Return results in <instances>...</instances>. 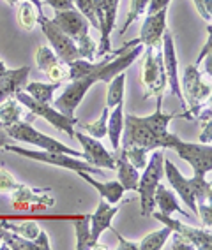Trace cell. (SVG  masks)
Masks as SVG:
<instances>
[{
    "instance_id": "obj_1",
    "label": "cell",
    "mask_w": 212,
    "mask_h": 250,
    "mask_svg": "<svg viewBox=\"0 0 212 250\" xmlns=\"http://www.w3.org/2000/svg\"><path fill=\"white\" fill-rule=\"evenodd\" d=\"M143 53V44L140 42V39L129 41L122 46L117 51H110L106 55V58H101L99 62L94 63L89 74L76 80L68 81V86L64 88V92L59 97L53 101V107L59 109L60 113L68 116H74V109L78 107V104L83 101L85 94L91 90L92 85H95L97 81H104L108 83L113 76H117L118 72L126 71L127 67H131L133 63L140 58V55Z\"/></svg>"
},
{
    "instance_id": "obj_2",
    "label": "cell",
    "mask_w": 212,
    "mask_h": 250,
    "mask_svg": "<svg viewBox=\"0 0 212 250\" xmlns=\"http://www.w3.org/2000/svg\"><path fill=\"white\" fill-rule=\"evenodd\" d=\"M175 118L193 120V116L188 111L184 113H165L163 111V97H156V111L149 116L138 115H124V143L122 145H136L145 148L147 152H152L156 148L168 150L177 134L168 130L170 122Z\"/></svg>"
},
{
    "instance_id": "obj_3",
    "label": "cell",
    "mask_w": 212,
    "mask_h": 250,
    "mask_svg": "<svg viewBox=\"0 0 212 250\" xmlns=\"http://www.w3.org/2000/svg\"><path fill=\"white\" fill-rule=\"evenodd\" d=\"M51 21L74 41L81 58L94 62L95 51H97V41L91 36V23L87 21L83 14L78 13L74 7L66 11H55Z\"/></svg>"
},
{
    "instance_id": "obj_4",
    "label": "cell",
    "mask_w": 212,
    "mask_h": 250,
    "mask_svg": "<svg viewBox=\"0 0 212 250\" xmlns=\"http://www.w3.org/2000/svg\"><path fill=\"white\" fill-rule=\"evenodd\" d=\"M141 171L143 173L140 174L136 192L140 196L141 215L149 217L154 211V190L165 176V150L163 148L152 150V155H150L147 166Z\"/></svg>"
},
{
    "instance_id": "obj_5",
    "label": "cell",
    "mask_w": 212,
    "mask_h": 250,
    "mask_svg": "<svg viewBox=\"0 0 212 250\" xmlns=\"http://www.w3.org/2000/svg\"><path fill=\"white\" fill-rule=\"evenodd\" d=\"M5 152H13L20 157H27L32 161L43 162V164H50L57 166V167H64V169H71L74 173L78 171H85V173L97 174V176H103L104 171H101V167H95V166L89 164L87 161H81L78 157L68 155V153L62 152H46V150H28V148H22L18 145H7L4 146Z\"/></svg>"
},
{
    "instance_id": "obj_6",
    "label": "cell",
    "mask_w": 212,
    "mask_h": 250,
    "mask_svg": "<svg viewBox=\"0 0 212 250\" xmlns=\"http://www.w3.org/2000/svg\"><path fill=\"white\" fill-rule=\"evenodd\" d=\"M5 132L9 134V138L13 139V141H18V143H28V145H34V146L39 148V150H46V152H62V153H68V155L78 157V159H83L81 152H78L74 148H69L68 145L60 143L59 139L50 138V136L39 132V130L34 129L30 122H27V120H20L13 125H7V127H5Z\"/></svg>"
},
{
    "instance_id": "obj_7",
    "label": "cell",
    "mask_w": 212,
    "mask_h": 250,
    "mask_svg": "<svg viewBox=\"0 0 212 250\" xmlns=\"http://www.w3.org/2000/svg\"><path fill=\"white\" fill-rule=\"evenodd\" d=\"M181 92L186 104V111L193 116V120H196L200 109L205 106L212 94L211 83H205L202 80V72H200L198 65L191 63L186 67L181 81Z\"/></svg>"
},
{
    "instance_id": "obj_8",
    "label": "cell",
    "mask_w": 212,
    "mask_h": 250,
    "mask_svg": "<svg viewBox=\"0 0 212 250\" xmlns=\"http://www.w3.org/2000/svg\"><path fill=\"white\" fill-rule=\"evenodd\" d=\"M141 83H143V99L163 97L166 90V72L163 65V49L161 46H154L145 51L143 65H141Z\"/></svg>"
},
{
    "instance_id": "obj_9",
    "label": "cell",
    "mask_w": 212,
    "mask_h": 250,
    "mask_svg": "<svg viewBox=\"0 0 212 250\" xmlns=\"http://www.w3.org/2000/svg\"><path fill=\"white\" fill-rule=\"evenodd\" d=\"M14 99L22 104L25 109L32 113V115H36V118H43L46 120L48 124H51L57 130L60 132H66L69 138H74V127H76L80 122H78L76 116H68L60 113L59 109H55L53 106H50L48 103H39L36 99H32L27 92H23V90H18L16 94H14Z\"/></svg>"
},
{
    "instance_id": "obj_10",
    "label": "cell",
    "mask_w": 212,
    "mask_h": 250,
    "mask_svg": "<svg viewBox=\"0 0 212 250\" xmlns=\"http://www.w3.org/2000/svg\"><path fill=\"white\" fill-rule=\"evenodd\" d=\"M120 0H94V11L97 25H99L101 39L97 42L95 58H103L112 51V32L117 21V11Z\"/></svg>"
},
{
    "instance_id": "obj_11",
    "label": "cell",
    "mask_w": 212,
    "mask_h": 250,
    "mask_svg": "<svg viewBox=\"0 0 212 250\" xmlns=\"http://www.w3.org/2000/svg\"><path fill=\"white\" fill-rule=\"evenodd\" d=\"M170 150L177 152V155L181 157L182 161L193 167L194 174L205 176L211 173L212 169V146L205 143H186L179 136L170 145Z\"/></svg>"
},
{
    "instance_id": "obj_12",
    "label": "cell",
    "mask_w": 212,
    "mask_h": 250,
    "mask_svg": "<svg viewBox=\"0 0 212 250\" xmlns=\"http://www.w3.org/2000/svg\"><path fill=\"white\" fill-rule=\"evenodd\" d=\"M37 23H39L41 30H43V34H45L48 42H50V48L59 57L60 62L69 63L72 60H76V58H81L74 41L68 34H64L50 18H46L45 14H41L39 18H37Z\"/></svg>"
},
{
    "instance_id": "obj_13",
    "label": "cell",
    "mask_w": 212,
    "mask_h": 250,
    "mask_svg": "<svg viewBox=\"0 0 212 250\" xmlns=\"http://www.w3.org/2000/svg\"><path fill=\"white\" fill-rule=\"evenodd\" d=\"M156 220L163 224V226H168L173 232H179L186 240L189 241L194 249L198 250H211L212 247V234H211V228L200 229V228H193V226H188V224L181 222V220L173 219L172 215L161 213V211H152L150 213Z\"/></svg>"
},
{
    "instance_id": "obj_14",
    "label": "cell",
    "mask_w": 212,
    "mask_h": 250,
    "mask_svg": "<svg viewBox=\"0 0 212 250\" xmlns=\"http://www.w3.org/2000/svg\"><path fill=\"white\" fill-rule=\"evenodd\" d=\"M161 49H163V65H165V72H166V83L170 86V90H172V94L177 95V99L181 101L182 109L186 111V104L181 92V78H179V58H177L173 34L168 28L163 34Z\"/></svg>"
},
{
    "instance_id": "obj_15",
    "label": "cell",
    "mask_w": 212,
    "mask_h": 250,
    "mask_svg": "<svg viewBox=\"0 0 212 250\" xmlns=\"http://www.w3.org/2000/svg\"><path fill=\"white\" fill-rule=\"evenodd\" d=\"M11 205L16 210H45L55 205V199L51 197V188H36L22 183L11 192Z\"/></svg>"
},
{
    "instance_id": "obj_16",
    "label": "cell",
    "mask_w": 212,
    "mask_h": 250,
    "mask_svg": "<svg viewBox=\"0 0 212 250\" xmlns=\"http://www.w3.org/2000/svg\"><path fill=\"white\" fill-rule=\"evenodd\" d=\"M74 138L78 139V143L83 148V161H87L89 164L101 167V169H113L115 171V155L110 153L103 145L99 143V139L92 138V136L81 132V130L74 129Z\"/></svg>"
},
{
    "instance_id": "obj_17",
    "label": "cell",
    "mask_w": 212,
    "mask_h": 250,
    "mask_svg": "<svg viewBox=\"0 0 212 250\" xmlns=\"http://www.w3.org/2000/svg\"><path fill=\"white\" fill-rule=\"evenodd\" d=\"M30 67L23 65L18 69L5 67V63L0 60V103H4L5 99L14 97L18 90H23L27 85Z\"/></svg>"
},
{
    "instance_id": "obj_18",
    "label": "cell",
    "mask_w": 212,
    "mask_h": 250,
    "mask_svg": "<svg viewBox=\"0 0 212 250\" xmlns=\"http://www.w3.org/2000/svg\"><path fill=\"white\" fill-rule=\"evenodd\" d=\"M165 176H166L170 187L179 194V197H181L186 205L189 206L193 215H196V199H194V194L191 190L189 178H186L184 174L181 173V169L170 159H166V157H165Z\"/></svg>"
},
{
    "instance_id": "obj_19",
    "label": "cell",
    "mask_w": 212,
    "mask_h": 250,
    "mask_svg": "<svg viewBox=\"0 0 212 250\" xmlns=\"http://www.w3.org/2000/svg\"><path fill=\"white\" fill-rule=\"evenodd\" d=\"M166 13L168 7L150 14V16H145L143 23H141L140 36H138V39H140V42L143 46H149V48L161 46L163 34L166 30Z\"/></svg>"
},
{
    "instance_id": "obj_20",
    "label": "cell",
    "mask_w": 212,
    "mask_h": 250,
    "mask_svg": "<svg viewBox=\"0 0 212 250\" xmlns=\"http://www.w3.org/2000/svg\"><path fill=\"white\" fill-rule=\"evenodd\" d=\"M118 210H120V206L118 205L112 206L108 201H104V199H101V201L97 203L95 211L91 213V236L95 245H99L97 241H99L101 234H103L106 229L112 228V220H113V217L117 215Z\"/></svg>"
},
{
    "instance_id": "obj_21",
    "label": "cell",
    "mask_w": 212,
    "mask_h": 250,
    "mask_svg": "<svg viewBox=\"0 0 212 250\" xmlns=\"http://www.w3.org/2000/svg\"><path fill=\"white\" fill-rule=\"evenodd\" d=\"M115 155V171H117V182L120 183L124 190H136L138 180H140V171L136 169L131 162L127 161L124 148H118Z\"/></svg>"
},
{
    "instance_id": "obj_22",
    "label": "cell",
    "mask_w": 212,
    "mask_h": 250,
    "mask_svg": "<svg viewBox=\"0 0 212 250\" xmlns=\"http://www.w3.org/2000/svg\"><path fill=\"white\" fill-rule=\"evenodd\" d=\"M78 176H81V178L85 180L89 185H92V187L99 192V196L103 197L104 201H108L110 205H117L118 201L122 199V196H124V187H122L120 183L117 182V180H112V182H97L95 178H92L91 173H85V171H78Z\"/></svg>"
},
{
    "instance_id": "obj_23",
    "label": "cell",
    "mask_w": 212,
    "mask_h": 250,
    "mask_svg": "<svg viewBox=\"0 0 212 250\" xmlns=\"http://www.w3.org/2000/svg\"><path fill=\"white\" fill-rule=\"evenodd\" d=\"M124 132V103H118L110 109L108 122H106V134L110 138L113 152L120 148V138Z\"/></svg>"
},
{
    "instance_id": "obj_24",
    "label": "cell",
    "mask_w": 212,
    "mask_h": 250,
    "mask_svg": "<svg viewBox=\"0 0 212 250\" xmlns=\"http://www.w3.org/2000/svg\"><path fill=\"white\" fill-rule=\"evenodd\" d=\"M154 206H158L161 213L172 215L177 211V213L184 215L188 219L191 217V213H186L181 206H179L175 194H173L166 185H161V183H159L158 187H156V190H154Z\"/></svg>"
},
{
    "instance_id": "obj_25",
    "label": "cell",
    "mask_w": 212,
    "mask_h": 250,
    "mask_svg": "<svg viewBox=\"0 0 212 250\" xmlns=\"http://www.w3.org/2000/svg\"><path fill=\"white\" fill-rule=\"evenodd\" d=\"M74 234H76V250H91V249H108L103 245H95L91 236V213L81 215L74 220Z\"/></svg>"
},
{
    "instance_id": "obj_26",
    "label": "cell",
    "mask_w": 212,
    "mask_h": 250,
    "mask_svg": "<svg viewBox=\"0 0 212 250\" xmlns=\"http://www.w3.org/2000/svg\"><path fill=\"white\" fill-rule=\"evenodd\" d=\"M60 88L59 83H43V81H32L23 86V92H27L32 99H36L39 103H48L50 104L53 101V94Z\"/></svg>"
},
{
    "instance_id": "obj_27",
    "label": "cell",
    "mask_w": 212,
    "mask_h": 250,
    "mask_svg": "<svg viewBox=\"0 0 212 250\" xmlns=\"http://www.w3.org/2000/svg\"><path fill=\"white\" fill-rule=\"evenodd\" d=\"M25 107L16 101L14 97L5 99L4 103H0V124L7 127V125H13L20 120H25Z\"/></svg>"
},
{
    "instance_id": "obj_28",
    "label": "cell",
    "mask_w": 212,
    "mask_h": 250,
    "mask_svg": "<svg viewBox=\"0 0 212 250\" xmlns=\"http://www.w3.org/2000/svg\"><path fill=\"white\" fill-rule=\"evenodd\" d=\"M0 238H2V249L11 250H39L36 241L27 240V238L20 236L16 232L9 231L0 226Z\"/></svg>"
},
{
    "instance_id": "obj_29",
    "label": "cell",
    "mask_w": 212,
    "mask_h": 250,
    "mask_svg": "<svg viewBox=\"0 0 212 250\" xmlns=\"http://www.w3.org/2000/svg\"><path fill=\"white\" fill-rule=\"evenodd\" d=\"M16 20H18V25L23 30H32L36 27L37 18H39V13H37L36 5L27 0H22L16 4Z\"/></svg>"
},
{
    "instance_id": "obj_30",
    "label": "cell",
    "mask_w": 212,
    "mask_h": 250,
    "mask_svg": "<svg viewBox=\"0 0 212 250\" xmlns=\"http://www.w3.org/2000/svg\"><path fill=\"white\" fill-rule=\"evenodd\" d=\"M124 92H126V72H118L108 81V94H106V104L112 109L118 103H124Z\"/></svg>"
},
{
    "instance_id": "obj_31",
    "label": "cell",
    "mask_w": 212,
    "mask_h": 250,
    "mask_svg": "<svg viewBox=\"0 0 212 250\" xmlns=\"http://www.w3.org/2000/svg\"><path fill=\"white\" fill-rule=\"evenodd\" d=\"M170 236H172V229L168 226H163L161 229L149 232L147 236L141 238L138 241V250H161Z\"/></svg>"
},
{
    "instance_id": "obj_32",
    "label": "cell",
    "mask_w": 212,
    "mask_h": 250,
    "mask_svg": "<svg viewBox=\"0 0 212 250\" xmlns=\"http://www.w3.org/2000/svg\"><path fill=\"white\" fill-rule=\"evenodd\" d=\"M0 226L5 229H9V231L16 232L20 236L27 238V240H36L39 236L41 228L37 222H32V220H25V222H11V220H4V222H0Z\"/></svg>"
},
{
    "instance_id": "obj_33",
    "label": "cell",
    "mask_w": 212,
    "mask_h": 250,
    "mask_svg": "<svg viewBox=\"0 0 212 250\" xmlns=\"http://www.w3.org/2000/svg\"><path fill=\"white\" fill-rule=\"evenodd\" d=\"M59 62H60L59 57L55 55V51L50 48V46L41 44L39 48L36 49V65H37V69H39V71L43 72V74H45V76Z\"/></svg>"
},
{
    "instance_id": "obj_34",
    "label": "cell",
    "mask_w": 212,
    "mask_h": 250,
    "mask_svg": "<svg viewBox=\"0 0 212 250\" xmlns=\"http://www.w3.org/2000/svg\"><path fill=\"white\" fill-rule=\"evenodd\" d=\"M189 183H191V190H193L196 203L211 201L212 187H211V182H207V180H205V176L193 174V178H189Z\"/></svg>"
},
{
    "instance_id": "obj_35",
    "label": "cell",
    "mask_w": 212,
    "mask_h": 250,
    "mask_svg": "<svg viewBox=\"0 0 212 250\" xmlns=\"http://www.w3.org/2000/svg\"><path fill=\"white\" fill-rule=\"evenodd\" d=\"M147 4H149V0H131L129 11H127V18H126V21H124V25H122V28L118 30L120 36H124V34L129 30V27H131L133 23H136L143 16L145 11H147Z\"/></svg>"
},
{
    "instance_id": "obj_36",
    "label": "cell",
    "mask_w": 212,
    "mask_h": 250,
    "mask_svg": "<svg viewBox=\"0 0 212 250\" xmlns=\"http://www.w3.org/2000/svg\"><path fill=\"white\" fill-rule=\"evenodd\" d=\"M108 115H110V107L104 106L103 113H101V116L97 118V120L92 122V124L81 125L83 130H85V134L92 136V138H95V139H103L104 136H106V122H108Z\"/></svg>"
},
{
    "instance_id": "obj_37",
    "label": "cell",
    "mask_w": 212,
    "mask_h": 250,
    "mask_svg": "<svg viewBox=\"0 0 212 250\" xmlns=\"http://www.w3.org/2000/svg\"><path fill=\"white\" fill-rule=\"evenodd\" d=\"M122 148H124V152H126L127 161L131 162L138 171H141L145 166H147V161H149L147 153L149 152H147L145 148L136 146V145H122Z\"/></svg>"
},
{
    "instance_id": "obj_38",
    "label": "cell",
    "mask_w": 212,
    "mask_h": 250,
    "mask_svg": "<svg viewBox=\"0 0 212 250\" xmlns=\"http://www.w3.org/2000/svg\"><path fill=\"white\" fill-rule=\"evenodd\" d=\"M72 2H74V9L83 14L85 20L91 23L92 27L99 28L97 18H95V11H94V0H72Z\"/></svg>"
},
{
    "instance_id": "obj_39",
    "label": "cell",
    "mask_w": 212,
    "mask_h": 250,
    "mask_svg": "<svg viewBox=\"0 0 212 250\" xmlns=\"http://www.w3.org/2000/svg\"><path fill=\"white\" fill-rule=\"evenodd\" d=\"M20 185H22V183L14 178L9 171L4 169V167H0V192H2V194H11L13 190H16Z\"/></svg>"
},
{
    "instance_id": "obj_40",
    "label": "cell",
    "mask_w": 212,
    "mask_h": 250,
    "mask_svg": "<svg viewBox=\"0 0 212 250\" xmlns=\"http://www.w3.org/2000/svg\"><path fill=\"white\" fill-rule=\"evenodd\" d=\"M196 217L202 220L203 228H211V226H212V206H211V201L196 203Z\"/></svg>"
},
{
    "instance_id": "obj_41",
    "label": "cell",
    "mask_w": 212,
    "mask_h": 250,
    "mask_svg": "<svg viewBox=\"0 0 212 250\" xmlns=\"http://www.w3.org/2000/svg\"><path fill=\"white\" fill-rule=\"evenodd\" d=\"M198 11V14L202 16L205 21L211 25V16H212V0H191Z\"/></svg>"
},
{
    "instance_id": "obj_42",
    "label": "cell",
    "mask_w": 212,
    "mask_h": 250,
    "mask_svg": "<svg viewBox=\"0 0 212 250\" xmlns=\"http://www.w3.org/2000/svg\"><path fill=\"white\" fill-rule=\"evenodd\" d=\"M173 241H172V249L173 250H194V247L191 245L189 241L186 240L182 234H179V232H173Z\"/></svg>"
},
{
    "instance_id": "obj_43",
    "label": "cell",
    "mask_w": 212,
    "mask_h": 250,
    "mask_svg": "<svg viewBox=\"0 0 212 250\" xmlns=\"http://www.w3.org/2000/svg\"><path fill=\"white\" fill-rule=\"evenodd\" d=\"M170 2H172V0H149L145 16H150V14L158 13V11H161V9H166L168 5H170Z\"/></svg>"
},
{
    "instance_id": "obj_44",
    "label": "cell",
    "mask_w": 212,
    "mask_h": 250,
    "mask_svg": "<svg viewBox=\"0 0 212 250\" xmlns=\"http://www.w3.org/2000/svg\"><path fill=\"white\" fill-rule=\"evenodd\" d=\"M112 229H113V228H112ZM113 232H115V236H117V240H118V247H117L118 250H138V243L126 240V238L122 236V234L117 231V229H113Z\"/></svg>"
},
{
    "instance_id": "obj_45",
    "label": "cell",
    "mask_w": 212,
    "mask_h": 250,
    "mask_svg": "<svg viewBox=\"0 0 212 250\" xmlns=\"http://www.w3.org/2000/svg\"><path fill=\"white\" fill-rule=\"evenodd\" d=\"M46 4L53 7L55 11H66V9H72L74 7V2L72 0H45Z\"/></svg>"
},
{
    "instance_id": "obj_46",
    "label": "cell",
    "mask_w": 212,
    "mask_h": 250,
    "mask_svg": "<svg viewBox=\"0 0 212 250\" xmlns=\"http://www.w3.org/2000/svg\"><path fill=\"white\" fill-rule=\"evenodd\" d=\"M211 48H212V37H211V27H209V34H207V41H205V44H203L202 51H200V55L196 57V60H194V65H198L203 62V58L207 57L209 53H211Z\"/></svg>"
},
{
    "instance_id": "obj_47",
    "label": "cell",
    "mask_w": 212,
    "mask_h": 250,
    "mask_svg": "<svg viewBox=\"0 0 212 250\" xmlns=\"http://www.w3.org/2000/svg\"><path fill=\"white\" fill-rule=\"evenodd\" d=\"M13 143V139L9 138V134L5 132V127L2 124H0V148L4 150V146H7V145Z\"/></svg>"
},
{
    "instance_id": "obj_48",
    "label": "cell",
    "mask_w": 212,
    "mask_h": 250,
    "mask_svg": "<svg viewBox=\"0 0 212 250\" xmlns=\"http://www.w3.org/2000/svg\"><path fill=\"white\" fill-rule=\"evenodd\" d=\"M5 2H7L11 7H16V4H18V2H22V0H5ZM27 2H32V4L36 5V9H37V13H39V16H41V14H45V13H43V4H41V0H27Z\"/></svg>"
},
{
    "instance_id": "obj_49",
    "label": "cell",
    "mask_w": 212,
    "mask_h": 250,
    "mask_svg": "<svg viewBox=\"0 0 212 250\" xmlns=\"http://www.w3.org/2000/svg\"><path fill=\"white\" fill-rule=\"evenodd\" d=\"M0 249H2V238H0Z\"/></svg>"
}]
</instances>
